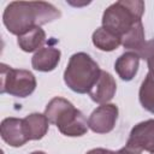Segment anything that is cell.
I'll return each instance as SVG.
<instances>
[{
	"mask_svg": "<svg viewBox=\"0 0 154 154\" xmlns=\"http://www.w3.org/2000/svg\"><path fill=\"white\" fill-rule=\"evenodd\" d=\"M60 16L61 12L51 2L12 1L6 6L2 13V22L11 34L20 36L35 26L60 18Z\"/></svg>",
	"mask_w": 154,
	"mask_h": 154,
	"instance_id": "1",
	"label": "cell"
},
{
	"mask_svg": "<svg viewBox=\"0 0 154 154\" xmlns=\"http://www.w3.org/2000/svg\"><path fill=\"white\" fill-rule=\"evenodd\" d=\"M45 116L51 124H54L63 135L69 137L83 136L89 128L84 114L69 100L60 96L53 97L47 103Z\"/></svg>",
	"mask_w": 154,
	"mask_h": 154,
	"instance_id": "2",
	"label": "cell"
},
{
	"mask_svg": "<svg viewBox=\"0 0 154 154\" xmlns=\"http://www.w3.org/2000/svg\"><path fill=\"white\" fill-rule=\"evenodd\" d=\"M144 2L142 0H119L109 5L102 14V26L120 38L137 23L142 22Z\"/></svg>",
	"mask_w": 154,
	"mask_h": 154,
	"instance_id": "3",
	"label": "cell"
},
{
	"mask_svg": "<svg viewBox=\"0 0 154 154\" xmlns=\"http://www.w3.org/2000/svg\"><path fill=\"white\" fill-rule=\"evenodd\" d=\"M97 63L87 53L78 52L70 57L64 71L65 84L75 93L87 94L90 91L100 76Z\"/></svg>",
	"mask_w": 154,
	"mask_h": 154,
	"instance_id": "4",
	"label": "cell"
},
{
	"mask_svg": "<svg viewBox=\"0 0 154 154\" xmlns=\"http://www.w3.org/2000/svg\"><path fill=\"white\" fill-rule=\"evenodd\" d=\"M36 84V78L29 70L13 69L1 64V94L26 97L35 91Z\"/></svg>",
	"mask_w": 154,
	"mask_h": 154,
	"instance_id": "5",
	"label": "cell"
},
{
	"mask_svg": "<svg viewBox=\"0 0 154 154\" xmlns=\"http://www.w3.org/2000/svg\"><path fill=\"white\" fill-rule=\"evenodd\" d=\"M118 113L119 111H118L117 105L103 103L91 112L88 119V126L93 132L108 134L116 126Z\"/></svg>",
	"mask_w": 154,
	"mask_h": 154,
	"instance_id": "6",
	"label": "cell"
},
{
	"mask_svg": "<svg viewBox=\"0 0 154 154\" xmlns=\"http://www.w3.org/2000/svg\"><path fill=\"white\" fill-rule=\"evenodd\" d=\"M126 146L137 152H154V119H148L136 124L128 138Z\"/></svg>",
	"mask_w": 154,
	"mask_h": 154,
	"instance_id": "7",
	"label": "cell"
},
{
	"mask_svg": "<svg viewBox=\"0 0 154 154\" xmlns=\"http://www.w3.org/2000/svg\"><path fill=\"white\" fill-rule=\"evenodd\" d=\"M0 134H1V138L8 146L14 148L22 147L29 141L25 132L24 122L20 118L8 117L2 119L0 125Z\"/></svg>",
	"mask_w": 154,
	"mask_h": 154,
	"instance_id": "8",
	"label": "cell"
},
{
	"mask_svg": "<svg viewBox=\"0 0 154 154\" xmlns=\"http://www.w3.org/2000/svg\"><path fill=\"white\" fill-rule=\"evenodd\" d=\"M116 90H117V83L113 76L109 72L101 70L97 81L95 82V84L93 85V88L88 94L94 102L103 105L113 99Z\"/></svg>",
	"mask_w": 154,
	"mask_h": 154,
	"instance_id": "9",
	"label": "cell"
},
{
	"mask_svg": "<svg viewBox=\"0 0 154 154\" xmlns=\"http://www.w3.org/2000/svg\"><path fill=\"white\" fill-rule=\"evenodd\" d=\"M60 57H61V52L59 48H55L52 46L42 47L37 52H35V54L32 55L31 66L36 71L49 72L58 66L60 61Z\"/></svg>",
	"mask_w": 154,
	"mask_h": 154,
	"instance_id": "10",
	"label": "cell"
},
{
	"mask_svg": "<svg viewBox=\"0 0 154 154\" xmlns=\"http://www.w3.org/2000/svg\"><path fill=\"white\" fill-rule=\"evenodd\" d=\"M140 55L136 52L129 51L123 53L122 55H119L114 63V70L117 72V75L123 79V81H131L137 71H138V66H140Z\"/></svg>",
	"mask_w": 154,
	"mask_h": 154,
	"instance_id": "11",
	"label": "cell"
},
{
	"mask_svg": "<svg viewBox=\"0 0 154 154\" xmlns=\"http://www.w3.org/2000/svg\"><path fill=\"white\" fill-rule=\"evenodd\" d=\"M24 128L29 141H37L45 137L49 128V120L45 113H31L23 118Z\"/></svg>",
	"mask_w": 154,
	"mask_h": 154,
	"instance_id": "12",
	"label": "cell"
},
{
	"mask_svg": "<svg viewBox=\"0 0 154 154\" xmlns=\"http://www.w3.org/2000/svg\"><path fill=\"white\" fill-rule=\"evenodd\" d=\"M45 42H46V32L40 26H35L25 31L24 34L18 36V40H17L19 48L26 53H31L35 51L37 52L38 49L42 48Z\"/></svg>",
	"mask_w": 154,
	"mask_h": 154,
	"instance_id": "13",
	"label": "cell"
},
{
	"mask_svg": "<svg viewBox=\"0 0 154 154\" xmlns=\"http://www.w3.org/2000/svg\"><path fill=\"white\" fill-rule=\"evenodd\" d=\"M93 45L103 52H112L122 45V38L113 32L108 31L103 26L97 28L91 36Z\"/></svg>",
	"mask_w": 154,
	"mask_h": 154,
	"instance_id": "14",
	"label": "cell"
},
{
	"mask_svg": "<svg viewBox=\"0 0 154 154\" xmlns=\"http://www.w3.org/2000/svg\"><path fill=\"white\" fill-rule=\"evenodd\" d=\"M122 45L126 49H131L132 52L138 53L146 45L144 40V29L142 22L137 23L130 31H128L122 37Z\"/></svg>",
	"mask_w": 154,
	"mask_h": 154,
	"instance_id": "15",
	"label": "cell"
},
{
	"mask_svg": "<svg viewBox=\"0 0 154 154\" xmlns=\"http://www.w3.org/2000/svg\"><path fill=\"white\" fill-rule=\"evenodd\" d=\"M138 100L146 111L154 113V72L148 71L143 79L138 91Z\"/></svg>",
	"mask_w": 154,
	"mask_h": 154,
	"instance_id": "16",
	"label": "cell"
},
{
	"mask_svg": "<svg viewBox=\"0 0 154 154\" xmlns=\"http://www.w3.org/2000/svg\"><path fill=\"white\" fill-rule=\"evenodd\" d=\"M138 55L140 58L147 60L148 71L154 72V38L146 42L144 47L138 52Z\"/></svg>",
	"mask_w": 154,
	"mask_h": 154,
	"instance_id": "17",
	"label": "cell"
},
{
	"mask_svg": "<svg viewBox=\"0 0 154 154\" xmlns=\"http://www.w3.org/2000/svg\"><path fill=\"white\" fill-rule=\"evenodd\" d=\"M111 154H141V153L137 152V150H135V149H132V148H130V147H128V146H125V147L120 148L117 152H113L112 150Z\"/></svg>",
	"mask_w": 154,
	"mask_h": 154,
	"instance_id": "18",
	"label": "cell"
},
{
	"mask_svg": "<svg viewBox=\"0 0 154 154\" xmlns=\"http://www.w3.org/2000/svg\"><path fill=\"white\" fill-rule=\"evenodd\" d=\"M112 150L109 149H105V148H94L90 149L89 152H87V154H111Z\"/></svg>",
	"mask_w": 154,
	"mask_h": 154,
	"instance_id": "19",
	"label": "cell"
},
{
	"mask_svg": "<svg viewBox=\"0 0 154 154\" xmlns=\"http://www.w3.org/2000/svg\"><path fill=\"white\" fill-rule=\"evenodd\" d=\"M30 154H47V153H45V152H42V150H35V152H32V153H30Z\"/></svg>",
	"mask_w": 154,
	"mask_h": 154,
	"instance_id": "20",
	"label": "cell"
},
{
	"mask_svg": "<svg viewBox=\"0 0 154 154\" xmlns=\"http://www.w3.org/2000/svg\"><path fill=\"white\" fill-rule=\"evenodd\" d=\"M152 154H154V152H153V153H152Z\"/></svg>",
	"mask_w": 154,
	"mask_h": 154,
	"instance_id": "21",
	"label": "cell"
}]
</instances>
